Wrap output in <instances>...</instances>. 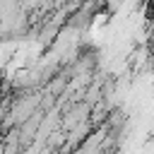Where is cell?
I'll use <instances>...</instances> for the list:
<instances>
[{
  "label": "cell",
  "mask_w": 154,
  "mask_h": 154,
  "mask_svg": "<svg viewBox=\"0 0 154 154\" xmlns=\"http://www.w3.org/2000/svg\"><path fill=\"white\" fill-rule=\"evenodd\" d=\"M89 113H91V103H87V101H82V103H75L63 118H60V125L65 128V130H70L72 125H77V123H82V120H87L89 118Z\"/></svg>",
  "instance_id": "1"
}]
</instances>
